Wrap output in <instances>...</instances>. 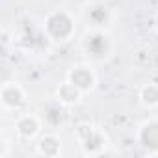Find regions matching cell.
<instances>
[{
  "mask_svg": "<svg viewBox=\"0 0 158 158\" xmlns=\"http://www.w3.org/2000/svg\"><path fill=\"white\" fill-rule=\"evenodd\" d=\"M43 117L35 112H19L13 121V134L21 141H35L43 134Z\"/></svg>",
  "mask_w": 158,
  "mask_h": 158,
  "instance_id": "cell-6",
  "label": "cell"
},
{
  "mask_svg": "<svg viewBox=\"0 0 158 158\" xmlns=\"http://www.w3.org/2000/svg\"><path fill=\"white\" fill-rule=\"evenodd\" d=\"M63 152V141L56 130H47L35 139V154L45 158H56Z\"/></svg>",
  "mask_w": 158,
  "mask_h": 158,
  "instance_id": "cell-9",
  "label": "cell"
},
{
  "mask_svg": "<svg viewBox=\"0 0 158 158\" xmlns=\"http://www.w3.org/2000/svg\"><path fill=\"white\" fill-rule=\"evenodd\" d=\"M138 102L145 110L158 108V82H147L138 89Z\"/></svg>",
  "mask_w": 158,
  "mask_h": 158,
  "instance_id": "cell-12",
  "label": "cell"
},
{
  "mask_svg": "<svg viewBox=\"0 0 158 158\" xmlns=\"http://www.w3.org/2000/svg\"><path fill=\"white\" fill-rule=\"evenodd\" d=\"M84 58L95 65L108 63L115 54V39L110 28H86L78 39Z\"/></svg>",
  "mask_w": 158,
  "mask_h": 158,
  "instance_id": "cell-1",
  "label": "cell"
},
{
  "mask_svg": "<svg viewBox=\"0 0 158 158\" xmlns=\"http://www.w3.org/2000/svg\"><path fill=\"white\" fill-rule=\"evenodd\" d=\"M41 117H43V123H45V128L47 130H60L65 127V121H67V108L63 104H60L56 99L52 102H48L43 112H41Z\"/></svg>",
  "mask_w": 158,
  "mask_h": 158,
  "instance_id": "cell-10",
  "label": "cell"
},
{
  "mask_svg": "<svg viewBox=\"0 0 158 158\" xmlns=\"http://www.w3.org/2000/svg\"><path fill=\"white\" fill-rule=\"evenodd\" d=\"M41 32L54 45H65L74 39L78 32V19L69 10H52L41 21Z\"/></svg>",
  "mask_w": 158,
  "mask_h": 158,
  "instance_id": "cell-2",
  "label": "cell"
},
{
  "mask_svg": "<svg viewBox=\"0 0 158 158\" xmlns=\"http://www.w3.org/2000/svg\"><path fill=\"white\" fill-rule=\"evenodd\" d=\"M152 30H154V32L158 34V11H156V13L152 15Z\"/></svg>",
  "mask_w": 158,
  "mask_h": 158,
  "instance_id": "cell-14",
  "label": "cell"
},
{
  "mask_svg": "<svg viewBox=\"0 0 158 158\" xmlns=\"http://www.w3.org/2000/svg\"><path fill=\"white\" fill-rule=\"evenodd\" d=\"M84 97H86V95L78 89L73 82H69V80H63V82L56 88V91H54V99H56L60 104H63L67 110L76 108L78 104L84 101Z\"/></svg>",
  "mask_w": 158,
  "mask_h": 158,
  "instance_id": "cell-11",
  "label": "cell"
},
{
  "mask_svg": "<svg viewBox=\"0 0 158 158\" xmlns=\"http://www.w3.org/2000/svg\"><path fill=\"white\" fill-rule=\"evenodd\" d=\"M74 138L84 156H102L108 154L110 138L106 130L95 123H82L74 128Z\"/></svg>",
  "mask_w": 158,
  "mask_h": 158,
  "instance_id": "cell-3",
  "label": "cell"
},
{
  "mask_svg": "<svg viewBox=\"0 0 158 158\" xmlns=\"http://www.w3.org/2000/svg\"><path fill=\"white\" fill-rule=\"evenodd\" d=\"M86 28H110L115 21V13L112 6L104 0H89L84 4L80 13Z\"/></svg>",
  "mask_w": 158,
  "mask_h": 158,
  "instance_id": "cell-5",
  "label": "cell"
},
{
  "mask_svg": "<svg viewBox=\"0 0 158 158\" xmlns=\"http://www.w3.org/2000/svg\"><path fill=\"white\" fill-rule=\"evenodd\" d=\"M136 143L147 156H158V115H151L138 125Z\"/></svg>",
  "mask_w": 158,
  "mask_h": 158,
  "instance_id": "cell-7",
  "label": "cell"
},
{
  "mask_svg": "<svg viewBox=\"0 0 158 158\" xmlns=\"http://www.w3.org/2000/svg\"><path fill=\"white\" fill-rule=\"evenodd\" d=\"M65 80L73 82L84 95L93 93L99 86V74H97L95 63H91L88 60L73 63L65 73Z\"/></svg>",
  "mask_w": 158,
  "mask_h": 158,
  "instance_id": "cell-4",
  "label": "cell"
},
{
  "mask_svg": "<svg viewBox=\"0 0 158 158\" xmlns=\"http://www.w3.org/2000/svg\"><path fill=\"white\" fill-rule=\"evenodd\" d=\"M28 101V93L17 80H6L0 86V106L4 112H21Z\"/></svg>",
  "mask_w": 158,
  "mask_h": 158,
  "instance_id": "cell-8",
  "label": "cell"
},
{
  "mask_svg": "<svg viewBox=\"0 0 158 158\" xmlns=\"http://www.w3.org/2000/svg\"><path fill=\"white\" fill-rule=\"evenodd\" d=\"M10 152H11V139H10V136L4 132V134H2V149H0V158L10 156Z\"/></svg>",
  "mask_w": 158,
  "mask_h": 158,
  "instance_id": "cell-13",
  "label": "cell"
}]
</instances>
